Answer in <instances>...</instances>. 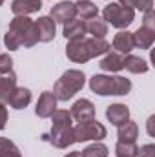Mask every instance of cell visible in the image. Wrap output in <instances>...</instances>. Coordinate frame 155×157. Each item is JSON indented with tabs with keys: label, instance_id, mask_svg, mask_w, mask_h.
<instances>
[{
	"label": "cell",
	"instance_id": "cell-12",
	"mask_svg": "<svg viewBox=\"0 0 155 157\" xmlns=\"http://www.w3.org/2000/svg\"><path fill=\"white\" fill-rule=\"evenodd\" d=\"M42 9V0H13L11 11L15 17H28Z\"/></svg>",
	"mask_w": 155,
	"mask_h": 157
},
{
	"label": "cell",
	"instance_id": "cell-7",
	"mask_svg": "<svg viewBox=\"0 0 155 157\" xmlns=\"http://www.w3.org/2000/svg\"><path fill=\"white\" fill-rule=\"evenodd\" d=\"M44 141L51 143L55 148L64 150L71 144H75V135H73V126H51L49 133L42 135Z\"/></svg>",
	"mask_w": 155,
	"mask_h": 157
},
{
	"label": "cell",
	"instance_id": "cell-11",
	"mask_svg": "<svg viewBox=\"0 0 155 157\" xmlns=\"http://www.w3.org/2000/svg\"><path fill=\"white\" fill-rule=\"evenodd\" d=\"M37 26V35L39 42H51L57 35V22L51 17H40L39 20H35Z\"/></svg>",
	"mask_w": 155,
	"mask_h": 157
},
{
	"label": "cell",
	"instance_id": "cell-27",
	"mask_svg": "<svg viewBox=\"0 0 155 157\" xmlns=\"http://www.w3.org/2000/svg\"><path fill=\"white\" fill-rule=\"evenodd\" d=\"M51 126H73V119L68 110H55L51 113Z\"/></svg>",
	"mask_w": 155,
	"mask_h": 157
},
{
	"label": "cell",
	"instance_id": "cell-28",
	"mask_svg": "<svg viewBox=\"0 0 155 157\" xmlns=\"http://www.w3.org/2000/svg\"><path fill=\"white\" fill-rule=\"evenodd\" d=\"M13 71V59L7 53H0V75H7Z\"/></svg>",
	"mask_w": 155,
	"mask_h": 157
},
{
	"label": "cell",
	"instance_id": "cell-36",
	"mask_svg": "<svg viewBox=\"0 0 155 157\" xmlns=\"http://www.w3.org/2000/svg\"><path fill=\"white\" fill-rule=\"evenodd\" d=\"M2 4H4V0H0V6H2Z\"/></svg>",
	"mask_w": 155,
	"mask_h": 157
},
{
	"label": "cell",
	"instance_id": "cell-1",
	"mask_svg": "<svg viewBox=\"0 0 155 157\" xmlns=\"http://www.w3.org/2000/svg\"><path fill=\"white\" fill-rule=\"evenodd\" d=\"M39 42L35 20L29 17H15L4 35V44L9 51H17L20 46L33 48Z\"/></svg>",
	"mask_w": 155,
	"mask_h": 157
},
{
	"label": "cell",
	"instance_id": "cell-25",
	"mask_svg": "<svg viewBox=\"0 0 155 157\" xmlns=\"http://www.w3.org/2000/svg\"><path fill=\"white\" fill-rule=\"evenodd\" d=\"M0 157H22V154L13 141L0 137Z\"/></svg>",
	"mask_w": 155,
	"mask_h": 157
},
{
	"label": "cell",
	"instance_id": "cell-8",
	"mask_svg": "<svg viewBox=\"0 0 155 157\" xmlns=\"http://www.w3.org/2000/svg\"><path fill=\"white\" fill-rule=\"evenodd\" d=\"M57 97L53 91H42L37 101V108H35V113L39 115L40 119H49L51 113L57 110Z\"/></svg>",
	"mask_w": 155,
	"mask_h": 157
},
{
	"label": "cell",
	"instance_id": "cell-21",
	"mask_svg": "<svg viewBox=\"0 0 155 157\" xmlns=\"http://www.w3.org/2000/svg\"><path fill=\"white\" fill-rule=\"evenodd\" d=\"M124 68H126L130 73L139 75V73H146V71L150 70V64H148L144 59H141V57L130 53V55L124 57Z\"/></svg>",
	"mask_w": 155,
	"mask_h": 157
},
{
	"label": "cell",
	"instance_id": "cell-30",
	"mask_svg": "<svg viewBox=\"0 0 155 157\" xmlns=\"http://www.w3.org/2000/svg\"><path fill=\"white\" fill-rule=\"evenodd\" d=\"M137 157H155V144H144V146H141L139 148V154Z\"/></svg>",
	"mask_w": 155,
	"mask_h": 157
},
{
	"label": "cell",
	"instance_id": "cell-37",
	"mask_svg": "<svg viewBox=\"0 0 155 157\" xmlns=\"http://www.w3.org/2000/svg\"><path fill=\"white\" fill-rule=\"evenodd\" d=\"M77 2H78V0H77Z\"/></svg>",
	"mask_w": 155,
	"mask_h": 157
},
{
	"label": "cell",
	"instance_id": "cell-31",
	"mask_svg": "<svg viewBox=\"0 0 155 157\" xmlns=\"http://www.w3.org/2000/svg\"><path fill=\"white\" fill-rule=\"evenodd\" d=\"M135 9H139V11L146 13V11L153 9V0H137V4H135Z\"/></svg>",
	"mask_w": 155,
	"mask_h": 157
},
{
	"label": "cell",
	"instance_id": "cell-14",
	"mask_svg": "<svg viewBox=\"0 0 155 157\" xmlns=\"http://www.w3.org/2000/svg\"><path fill=\"white\" fill-rule=\"evenodd\" d=\"M106 119H108L113 126H120V124H124L126 121H130V108H128L126 104H120V102L110 104V106L106 108Z\"/></svg>",
	"mask_w": 155,
	"mask_h": 157
},
{
	"label": "cell",
	"instance_id": "cell-17",
	"mask_svg": "<svg viewBox=\"0 0 155 157\" xmlns=\"http://www.w3.org/2000/svg\"><path fill=\"white\" fill-rule=\"evenodd\" d=\"M113 49L120 55H130L131 49L135 48L133 46V35L130 31H119L115 37H113V42H112Z\"/></svg>",
	"mask_w": 155,
	"mask_h": 157
},
{
	"label": "cell",
	"instance_id": "cell-10",
	"mask_svg": "<svg viewBox=\"0 0 155 157\" xmlns=\"http://www.w3.org/2000/svg\"><path fill=\"white\" fill-rule=\"evenodd\" d=\"M70 113H71V119H75L77 122H84V121L95 119V106H93L91 101L80 99V101H77V102L71 106Z\"/></svg>",
	"mask_w": 155,
	"mask_h": 157
},
{
	"label": "cell",
	"instance_id": "cell-22",
	"mask_svg": "<svg viewBox=\"0 0 155 157\" xmlns=\"http://www.w3.org/2000/svg\"><path fill=\"white\" fill-rule=\"evenodd\" d=\"M77 15L80 17V20H93L99 17V7L91 2V0H78L75 4Z\"/></svg>",
	"mask_w": 155,
	"mask_h": 157
},
{
	"label": "cell",
	"instance_id": "cell-6",
	"mask_svg": "<svg viewBox=\"0 0 155 157\" xmlns=\"http://www.w3.org/2000/svg\"><path fill=\"white\" fill-rule=\"evenodd\" d=\"M73 135H75V143H86V141H102L108 135V130L102 122H99L97 119H89L84 122H78L73 128Z\"/></svg>",
	"mask_w": 155,
	"mask_h": 157
},
{
	"label": "cell",
	"instance_id": "cell-19",
	"mask_svg": "<svg viewBox=\"0 0 155 157\" xmlns=\"http://www.w3.org/2000/svg\"><path fill=\"white\" fill-rule=\"evenodd\" d=\"M117 137L120 143H135L139 137V126L133 121H126L124 124L117 126Z\"/></svg>",
	"mask_w": 155,
	"mask_h": 157
},
{
	"label": "cell",
	"instance_id": "cell-5",
	"mask_svg": "<svg viewBox=\"0 0 155 157\" xmlns=\"http://www.w3.org/2000/svg\"><path fill=\"white\" fill-rule=\"evenodd\" d=\"M102 20L106 24H112L117 29H126L133 20H135V9L120 6V4H108L102 11Z\"/></svg>",
	"mask_w": 155,
	"mask_h": 157
},
{
	"label": "cell",
	"instance_id": "cell-15",
	"mask_svg": "<svg viewBox=\"0 0 155 157\" xmlns=\"http://www.w3.org/2000/svg\"><path fill=\"white\" fill-rule=\"evenodd\" d=\"M131 35H133V46L139 48V49H150L155 42V29L144 28V26H141Z\"/></svg>",
	"mask_w": 155,
	"mask_h": 157
},
{
	"label": "cell",
	"instance_id": "cell-32",
	"mask_svg": "<svg viewBox=\"0 0 155 157\" xmlns=\"http://www.w3.org/2000/svg\"><path fill=\"white\" fill-rule=\"evenodd\" d=\"M7 124V108L4 102H0V130H4Z\"/></svg>",
	"mask_w": 155,
	"mask_h": 157
},
{
	"label": "cell",
	"instance_id": "cell-13",
	"mask_svg": "<svg viewBox=\"0 0 155 157\" xmlns=\"http://www.w3.org/2000/svg\"><path fill=\"white\" fill-rule=\"evenodd\" d=\"M86 22L80 18H71L68 22H64L62 28V35L66 37V40H78L86 37Z\"/></svg>",
	"mask_w": 155,
	"mask_h": 157
},
{
	"label": "cell",
	"instance_id": "cell-2",
	"mask_svg": "<svg viewBox=\"0 0 155 157\" xmlns=\"http://www.w3.org/2000/svg\"><path fill=\"white\" fill-rule=\"evenodd\" d=\"M112 44L106 39H78V40H68L66 46V57L71 62L77 64H86L88 60L110 53Z\"/></svg>",
	"mask_w": 155,
	"mask_h": 157
},
{
	"label": "cell",
	"instance_id": "cell-3",
	"mask_svg": "<svg viewBox=\"0 0 155 157\" xmlns=\"http://www.w3.org/2000/svg\"><path fill=\"white\" fill-rule=\"evenodd\" d=\"M89 90L97 95L108 97V95H128L131 91V80L120 75H100L95 73L89 78Z\"/></svg>",
	"mask_w": 155,
	"mask_h": 157
},
{
	"label": "cell",
	"instance_id": "cell-35",
	"mask_svg": "<svg viewBox=\"0 0 155 157\" xmlns=\"http://www.w3.org/2000/svg\"><path fill=\"white\" fill-rule=\"evenodd\" d=\"M66 157H82V154H80V152H70Z\"/></svg>",
	"mask_w": 155,
	"mask_h": 157
},
{
	"label": "cell",
	"instance_id": "cell-33",
	"mask_svg": "<svg viewBox=\"0 0 155 157\" xmlns=\"http://www.w3.org/2000/svg\"><path fill=\"white\" fill-rule=\"evenodd\" d=\"M119 4H120V6H126V7H131V9H135V4H137V0H119Z\"/></svg>",
	"mask_w": 155,
	"mask_h": 157
},
{
	"label": "cell",
	"instance_id": "cell-29",
	"mask_svg": "<svg viewBox=\"0 0 155 157\" xmlns=\"http://www.w3.org/2000/svg\"><path fill=\"white\" fill-rule=\"evenodd\" d=\"M142 26H144V28H150V29H155V13H153V9H150V11L144 13Z\"/></svg>",
	"mask_w": 155,
	"mask_h": 157
},
{
	"label": "cell",
	"instance_id": "cell-9",
	"mask_svg": "<svg viewBox=\"0 0 155 157\" xmlns=\"http://www.w3.org/2000/svg\"><path fill=\"white\" fill-rule=\"evenodd\" d=\"M75 15H77L75 4H73V2H70V0H64V2H59L57 6H53V7H51V15H49V17H51L55 22L64 24V22H68V20H71V18H75Z\"/></svg>",
	"mask_w": 155,
	"mask_h": 157
},
{
	"label": "cell",
	"instance_id": "cell-16",
	"mask_svg": "<svg viewBox=\"0 0 155 157\" xmlns=\"http://www.w3.org/2000/svg\"><path fill=\"white\" fill-rule=\"evenodd\" d=\"M29 102H31V91L28 88H18V86L13 90L9 101H7V104L15 110H24L29 106Z\"/></svg>",
	"mask_w": 155,
	"mask_h": 157
},
{
	"label": "cell",
	"instance_id": "cell-24",
	"mask_svg": "<svg viewBox=\"0 0 155 157\" xmlns=\"http://www.w3.org/2000/svg\"><path fill=\"white\" fill-rule=\"evenodd\" d=\"M80 154H82V157H108L110 155V150H108L106 144H102L100 141H97V143L89 144L88 148H84Z\"/></svg>",
	"mask_w": 155,
	"mask_h": 157
},
{
	"label": "cell",
	"instance_id": "cell-26",
	"mask_svg": "<svg viewBox=\"0 0 155 157\" xmlns=\"http://www.w3.org/2000/svg\"><path fill=\"white\" fill-rule=\"evenodd\" d=\"M115 154H117V157H137L139 146L135 143H120V141H117Z\"/></svg>",
	"mask_w": 155,
	"mask_h": 157
},
{
	"label": "cell",
	"instance_id": "cell-4",
	"mask_svg": "<svg viewBox=\"0 0 155 157\" xmlns=\"http://www.w3.org/2000/svg\"><path fill=\"white\" fill-rule=\"evenodd\" d=\"M84 84H86V75L80 70H68L55 82L53 93H55L57 101L68 102L70 99L75 97V93H78L84 88Z\"/></svg>",
	"mask_w": 155,
	"mask_h": 157
},
{
	"label": "cell",
	"instance_id": "cell-23",
	"mask_svg": "<svg viewBox=\"0 0 155 157\" xmlns=\"http://www.w3.org/2000/svg\"><path fill=\"white\" fill-rule=\"evenodd\" d=\"M86 31L93 37V39H104L108 35V24L100 18H93L86 22Z\"/></svg>",
	"mask_w": 155,
	"mask_h": 157
},
{
	"label": "cell",
	"instance_id": "cell-34",
	"mask_svg": "<svg viewBox=\"0 0 155 157\" xmlns=\"http://www.w3.org/2000/svg\"><path fill=\"white\" fill-rule=\"evenodd\" d=\"M153 121H155L153 115H152V117L148 119V133H150L152 137H153Z\"/></svg>",
	"mask_w": 155,
	"mask_h": 157
},
{
	"label": "cell",
	"instance_id": "cell-20",
	"mask_svg": "<svg viewBox=\"0 0 155 157\" xmlns=\"http://www.w3.org/2000/svg\"><path fill=\"white\" fill-rule=\"evenodd\" d=\"M15 88H17V75L13 71L7 75H0V102L6 104Z\"/></svg>",
	"mask_w": 155,
	"mask_h": 157
},
{
	"label": "cell",
	"instance_id": "cell-18",
	"mask_svg": "<svg viewBox=\"0 0 155 157\" xmlns=\"http://www.w3.org/2000/svg\"><path fill=\"white\" fill-rule=\"evenodd\" d=\"M100 70L102 71H108V73H117L120 70H124V57L120 53H106V57L99 62Z\"/></svg>",
	"mask_w": 155,
	"mask_h": 157
}]
</instances>
